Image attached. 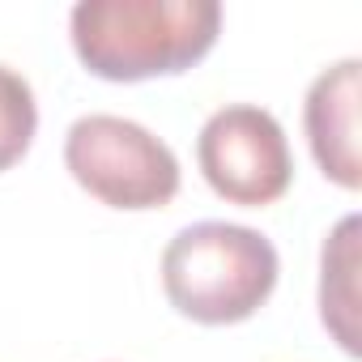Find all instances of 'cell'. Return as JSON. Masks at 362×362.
Returning <instances> with one entry per match:
<instances>
[{"label":"cell","instance_id":"cell-1","mask_svg":"<svg viewBox=\"0 0 362 362\" xmlns=\"http://www.w3.org/2000/svg\"><path fill=\"white\" fill-rule=\"evenodd\" d=\"M222 30L218 0H77L69 35L103 81H149L205 60Z\"/></svg>","mask_w":362,"mask_h":362},{"label":"cell","instance_id":"cell-2","mask_svg":"<svg viewBox=\"0 0 362 362\" xmlns=\"http://www.w3.org/2000/svg\"><path fill=\"white\" fill-rule=\"evenodd\" d=\"M277 247L239 222L184 226L162 252V290L179 315L197 324H243L277 290Z\"/></svg>","mask_w":362,"mask_h":362},{"label":"cell","instance_id":"cell-3","mask_svg":"<svg viewBox=\"0 0 362 362\" xmlns=\"http://www.w3.org/2000/svg\"><path fill=\"white\" fill-rule=\"evenodd\" d=\"M64 166L111 209H162L179 192V158L162 136L124 115H81L64 136Z\"/></svg>","mask_w":362,"mask_h":362},{"label":"cell","instance_id":"cell-4","mask_svg":"<svg viewBox=\"0 0 362 362\" xmlns=\"http://www.w3.org/2000/svg\"><path fill=\"white\" fill-rule=\"evenodd\" d=\"M197 166L222 201L243 209L273 205L294 184L286 128L256 103H226L205 119L197 136Z\"/></svg>","mask_w":362,"mask_h":362},{"label":"cell","instance_id":"cell-5","mask_svg":"<svg viewBox=\"0 0 362 362\" xmlns=\"http://www.w3.org/2000/svg\"><path fill=\"white\" fill-rule=\"evenodd\" d=\"M358 103H362V60L345 56L324 69L303 98V128L315 166L337 188L358 192L362 153H358Z\"/></svg>","mask_w":362,"mask_h":362},{"label":"cell","instance_id":"cell-6","mask_svg":"<svg viewBox=\"0 0 362 362\" xmlns=\"http://www.w3.org/2000/svg\"><path fill=\"white\" fill-rule=\"evenodd\" d=\"M358 214L341 218L320 252V320L332 341L358 358Z\"/></svg>","mask_w":362,"mask_h":362},{"label":"cell","instance_id":"cell-7","mask_svg":"<svg viewBox=\"0 0 362 362\" xmlns=\"http://www.w3.org/2000/svg\"><path fill=\"white\" fill-rule=\"evenodd\" d=\"M35 128H39V103L30 81L18 69L0 64V170L26 158Z\"/></svg>","mask_w":362,"mask_h":362}]
</instances>
